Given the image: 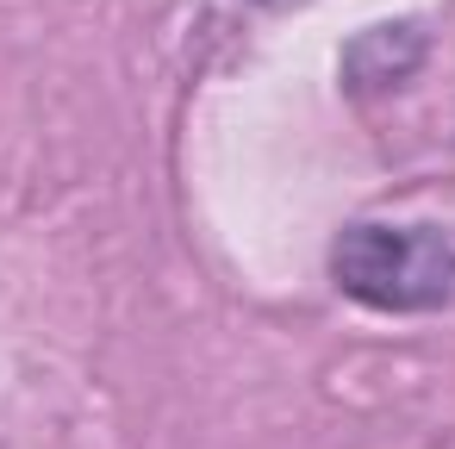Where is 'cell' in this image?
Listing matches in <instances>:
<instances>
[{
	"label": "cell",
	"instance_id": "2",
	"mask_svg": "<svg viewBox=\"0 0 455 449\" xmlns=\"http://www.w3.org/2000/svg\"><path fill=\"white\" fill-rule=\"evenodd\" d=\"M418 57H424V32H418L411 20H387V26L362 32V38L349 44V57H343L349 94H380V88L405 82V76L418 69Z\"/></svg>",
	"mask_w": 455,
	"mask_h": 449
},
{
	"label": "cell",
	"instance_id": "1",
	"mask_svg": "<svg viewBox=\"0 0 455 449\" xmlns=\"http://www.w3.org/2000/svg\"><path fill=\"white\" fill-rule=\"evenodd\" d=\"M331 275L374 312H436L455 300V237L436 225H349Z\"/></svg>",
	"mask_w": 455,
	"mask_h": 449
}]
</instances>
